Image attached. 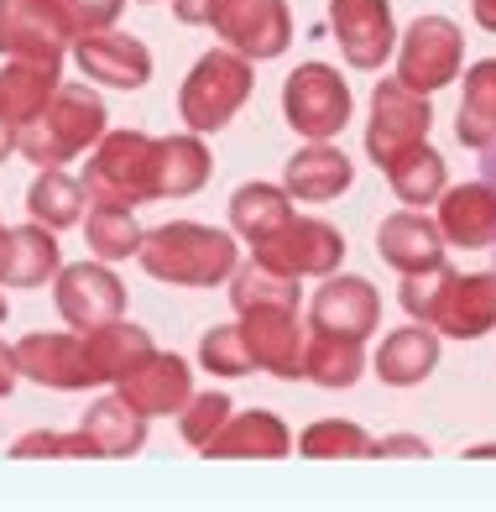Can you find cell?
<instances>
[{"label":"cell","mask_w":496,"mask_h":512,"mask_svg":"<svg viewBox=\"0 0 496 512\" xmlns=\"http://www.w3.org/2000/svg\"><path fill=\"white\" fill-rule=\"evenodd\" d=\"M141 267H147L157 283L173 288H215L235 272V236L199 220H168L157 230H141Z\"/></svg>","instance_id":"cell-1"},{"label":"cell","mask_w":496,"mask_h":512,"mask_svg":"<svg viewBox=\"0 0 496 512\" xmlns=\"http://www.w3.org/2000/svg\"><path fill=\"white\" fill-rule=\"evenodd\" d=\"M105 115H110L105 100L94 95L89 84H58V95L47 100V110L32 115V121L16 131V152L27 162H37V168H63L68 157L89 152L110 131Z\"/></svg>","instance_id":"cell-2"},{"label":"cell","mask_w":496,"mask_h":512,"mask_svg":"<svg viewBox=\"0 0 496 512\" xmlns=\"http://www.w3.org/2000/svg\"><path fill=\"white\" fill-rule=\"evenodd\" d=\"M173 11L188 27H215L225 48H235L251 63L282 58L293 42L288 0H173Z\"/></svg>","instance_id":"cell-3"},{"label":"cell","mask_w":496,"mask_h":512,"mask_svg":"<svg viewBox=\"0 0 496 512\" xmlns=\"http://www.w3.org/2000/svg\"><path fill=\"white\" fill-rule=\"evenodd\" d=\"M251 58H241L235 48H209L199 63H194V74L183 79L178 89V115H183V126L188 131H225L235 115H241V105L251 100Z\"/></svg>","instance_id":"cell-4"},{"label":"cell","mask_w":496,"mask_h":512,"mask_svg":"<svg viewBox=\"0 0 496 512\" xmlns=\"http://www.w3.org/2000/svg\"><path fill=\"white\" fill-rule=\"evenodd\" d=\"M152 142L157 136H147V131H105L84 168L89 199L126 204V209L152 204Z\"/></svg>","instance_id":"cell-5"},{"label":"cell","mask_w":496,"mask_h":512,"mask_svg":"<svg viewBox=\"0 0 496 512\" xmlns=\"http://www.w3.org/2000/svg\"><path fill=\"white\" fill-rule=\"evenodd\" d=\"M350 84L340 79V68L329 63H303L288 74L282 84V115H288V126L298 136H309V142H335V136L350 126Z\"/></svg>","instance_id":"cell-6"},{"label":"cell","mask_w":496,"mask_h":512,"mask_svg":"<svg viewBox=\"0 0 496 512\" xmlns=\"http://www.w3.org/2000/svg\"><path fill=\"white\" fill-rule=\"evenodd\" d=\"M434 126V105L429 95L408 89L403 79H382L371 95V121H366V157L376 168H387L397 152H408L418 142H429Z\"/></svg>","instance_id":"cell-7"},{"label":"cell","mask_w":496,"mask_h":512,"mask_svg":"<svg viewBox=\"0 0 496 512\" xmlns=\"http://www.w3.org/2000/svg\"><path fill=\"white\" fill-rule=\"evenodd\" d=\"M256 262L272 267V272H288V277H329L340 272L345 262V236L329 220L319 215H293L277 236L256 241Z\"/></svg>","instance_id":"cell-8"},{"label":"cell","mask_w":496,"mask_h":512,"mask_svg":"<svg viewBox=\"0 0 496 512\" xmlns=\"http://www.w3.org/2000/svg\"><path fill=\"white\" fill-rule=\"evenodd\" d=\"M465 58V32L450 16H418L403 32V48H397V79L418 95H434L460 74Z\"/></svg>","instance_id":"cell-9"},{"label":"cell","mask_w":496,"mask_h":512,"mask_svg":"<svg viewBox=\"0 0 496 512\" xmlns=\"http://www.w3.org/2000/svg\"><path fill=\"white\" fill-rule=\"evenodd\" d=\"M74 48V27L58 0H0V53L6 58H42L63 63Z\"/></svg>","instance_id":"cell-10"},{"label":"cell","mask_w":496,"mask_h":512,"mask_svg":"<svg viewBox=\"0 0 496 512\" xmlns=\"http://www.w3.org/2000/svg\"><path fill=\"white\" fill-rule=\"evenodd\" d=\"M241 340L251 351V366L272 371L282 382H298L303 377V340L309 330L298 324V309H277V304H262V309H241Z\"/></svg>","instance_id":"cell-11"},{"label":"cell","mask_w":496,"mask_h":512,"mask_svg":"<svg viewBox=\"0 0 496 512\" xmlns=\"http://www.w3.org/2000/svg\"><path fill=\"white\" fill-rule=\"evenodd\" d=\"M329 32L340 37L350 68H382L397 48V21L387 0H329Z\"/></svg>","instance_id":"cell-12"},{"label":"cell","mask_w":496,"mask_h":512,"mask_svg":"<svg viewBox=\"0 0 496 512\" xmlns=\"http://www.w3.org/2000/svg\"><path fill=\"white\" fill-rule=\"evenodd\" d=\"M16 366L21 377L37 382V387H53V392H79L94 387V371L84 356V335L74 330H37V335H21L16 340Z\"/></svg>","instance_id":"cell-13"},{"label":"cell","mask_w":496,"mask_h":512,"mask_svg":"<svg viewBox=\"0 0 496 512\" xmlns=\"http://www.w3.org/2000/svg\"><path fill=\"white\" fill-rule=\"evenodd\" d=\"M58 314L74 324V330H94L115 314H126V283L115 277L105 262H74V267H58Z\"/></svg>","instance_id":"cell-14"},{"label":"cell","mask_w":496,"mask_h":512,"mask_svg":"<svg viewBox=\"0 0 496 512\" xmlns=\"http://www.w3.org/2000/svg\"><path fill=\"white\" fill-rule=\"evenodd\" d=\"M115 392L141 413V418H162V413H178L188 403V392H194V377H188V361L173 356V351H152L141 356L121 382H115Z\"/></svg>","instance_id":"cell-15"},{"label":"cell","mask_w":496,"mask_h":512,"mask_svg":"<svg viewBox=\"0 0 496 512\" xmlns=\"http://www.w3.org/2000/svg\"><path fill=\"white\" fill-rule=\"evenodd\" d=\"M74 63L79 74H89L94 84H110V89H141L152 79V53L147 42H136L126 32H79L74 37Z\"/></svg>","instance_id":"cell-16"},{"label":"cell","mask_w":496,"mask_h":512,"mask_svg":"<svg viewBox=\"0 0 496 512\" xmlns=\"http://www.w3.org/2000/svg\"><path fill=\"white\" fill-rule=\"evenodd\" d=\"M439 236H444V246H465V251H491L496 246V189L486 178L455 183V189L444 183Z\"/></svg>","instance_id":"cell-17"},{"label":"cell","mask_w":496,"mask_h":512,"mask_svg":"<svg viewBox=\"0 0 496 512\" xmlns=\"http://www.w3.org/2000/svg\"><path fill=\"white\" fill-rule=\"evenodd\" d=\"M309 324L314 330H340V335L366 340L376 324H382V293H376L366 277L329 272V283L314 293V304H309Z\"/></svg>","instance_id":"cell-18"},{"label":"cell","mask_w":496,"mask_h":512,"mask_svg":"<svg viewBox=\"0 0 496 512\" xmlns=\"http://www.w3.org/2000/svg\"><path fill=\"white\" fill-rule=\"evenodd\" d=\"M434 330L455 340H481L496 330V267L491 272H455L434 309Z\"/></svg>","instance_id":"cell-19"},{"label":"cell","mask_w":496,"mask_h":512,"mask_svg":"<svg viewBox=\"0 0 496 512\" xmlns=\"http://www.w3.org/2000/svg\"><path fill=\"white\" fill-rule=\"evenodd\" d=\"M350 178H356V162H350L340 147L329 142H309L288 157V168H282V189L288 199H309V204H329L350 189Z\"/></svg>","instance_id":"cell-20"},{"label":"cell","mask_w":496,"mask_h":512,"mask_svg":"<svg viewBox=\"0 0 496 512\" xmlns=\"http://www.w3.org/2000/svg\"><path fill=\"white\" fill-rule=\"evenodd\" d=\"M63 84V63H42V58H6L0 68V121L21 131L32 115L47 110V100Z\"/></svg>","instance_id":"cell-21"},{"label":"cell","mask_w":496,"mask_h":512,"mask_svg":"<svg viewBox=\"0 0 496 512\" xmlns=\"http://www.w3.org/2000/svg\"><path fill=\"white\" fill-rule=\"evenodd\" d=\"M376 256L397 272H418V267H434L444 262V236H439V220L418 215V209H397L376 225Z\"/></svg>","instance_id":"cell-22"},{"label":"cell","mask_w":496,"mask_h":512,"mask_svg":"<svg viewBox=\"0 0 496 512\" xmlns=\"http://www.w3.org/2000/svg\"><path fill=\"white\" fill-rule=\"evenodd\" d=\"M209 147L199 142V131L162 136L152 142V199H188L209 183Z\"/></svg>","instance_id":"cell-23"},{"label":"cell","mask_w":496,"mask_h":512,"mask_svg":"<svg viewBox=\"0 0 496 512\" xmlns=\"http://www.w3.org/2000/svg\"><path fill=\"white\" fill-rule=\"evenodd\" d=\"M439 366V330L434 324H408V330H392L382 340V351H376V377H382L387 387H418L429 382Z\"/></svg>","instance_id":"cell-24"},{"label":"cell","mask_w":496,"mask_h":512,"mask_svg":"<svg viewBox=\"0 0 496 512\" xmlns=\"http://www.w3.org/2000/svg\"><path fill=\"white\" fill-rule=\"evenodd\" d=\"M204 455L209 460H246V455L277 460V455H293V434L277 413H230L220 434L204 445Z\"/></svg>","instance_id":"cell-25"},{"label":"cell","mask_w":496,"mask_h":512,"mask_svg":"<svg viewBox=\"0 0 496 512\" xmlns=\"http://www.w3.org/2000/svg\"><path fill=\"white\" fill-rule=\"evenodd\" d=\"M147 351H152V335L141 330L136 319H126V314H115L105 324H94V330H84V356H89L94 382H121Z\"/></svg>","instance_id":"cell-26"},{"label":"cell","mask_w":496,"mask_h":512,"mask_svg":"<svg viewBox=\"0 0 496 512\" xmlns=\"http://www.w3.org/2000/svg\"><path fill=\"white\" fill-rule=\"evenodd\" d=\"M79 434L89 439V450L94 455H136L141 445H147V418H141L121 392H105V398H94L84 408V424Z\"/></svg>","instance_id":"cell-27"},{"label":"cell","mask_w":496,"mask_h":512,"mask_svg":"<svg viewBox=\"0 0 496 512\" xmlns=\"http://www.w3.org/2000/svg\"><path fill=\"white\" fill-rule=\"evenodd\" d=\"M366 371V351L356 335H340V330H309L303 340V377L324 392H340V387H356Z\"/></svg>","instance_id":"cell-28"},{"label":"cell","mask_w":496,"mask_h":512,"mask_svg":"<svg viewBox=\"0 0 496 512\" xmlns=\"http://www.w3.org/2000/svg\"><path fill=\"white\" fill-rule=\"evenodd\" d=\"M288 220H293V199H288V189H277V183H241L230 199V230L251 246L277 236Z\"/></svg>","instance_id":"cell-29"},{"label":"cell","mask_w":496,"mask_h":512,"mask_svg":"<svg viewBox=\"0 0 496 512\" xmlns=\"http://www.w3.org/2000/svg\"><path fill=\"white\" fill-rule=\"evenodd\" d=\"M455 136H460V147H470V152H481V147L496 142V58H481L465 74Z\"/></svg>","instance_id":"cell-30"},{"label":"cell","mask_w":496,"mask_h":512,"mask_svg":"<svg viewBox=\"0 0 496 512\" xmlns=\"http://www.w3.org/2000/svg\"><path fill=\"white\" fill-rule=\"evenodd\" d=\"M84 204H89L84 178L63 173V168H42V173L32 178V189H27V209H32V220H37V225H47V230H68V225H79V220H84Z\"/></svg>","instance_id":"cell-31"},{"label":"cell","mask_w":496,"mask_h":512,"mask_svg":"<svg viewBox=\"0 0 496 512\" xmlns=\"http://www.w3.org/2000/svg\"><path fill=\"white\" fill-rule=\"evenodd\" d=\"M382 173H387V183H392V194L403 199L408 209H423L429 199L444 194V183H450V173H444V157H439L429 142H418V147H408V152H397Z\"/></svg>","instance_id":"cell-32"},{"label":"cell","mask_w":496,"mask_h":512,"mask_svg":"<svg viewBox=\"0 0 496 512\" xmlns=\"http://www.w3.org/2000/svg\"><path fill=\"white\" fill-rule=\"evenodd\" d=\"M63 256H58V241L47 225H21L11 230V256H6V283L11 288H42L47 277H58Z\"/></svg>","instance_id":"cell-33"},{"label":"cell","mask_w":496,"mask_h":512,"mask_svg":"<svg viewBox=\"0 0 496 512\" xmlns=\"http://www.w3.org/2000/svg\"><path fill=\"white\" fill-rule=\"evenodd\" d=\"M230 283V304H235V314L241 309H262V304H277V309H298V277H288V272H272V267H262L251 256V262L241 267L235 262V272L225 277Z\"/></svg>","instance_id":"cell-34"},{"label":"cell","mask_w":496,"mask_h":512,"mask_svg":"<svg viewBox=\"0 0 496 512\" xmlns=\"http://www.w3.org/2000/svg\"><path fill=\"white\" fill-rule=\"evenodd\" d=\"M84 236H89V251L100 256V262H126V256H136L141 246V225L126 204H105L94 199L89 215H84Z\"/></svg>","instance_id":"cell-35"},{"label":"cell","mask_w":496,"mask_h":512,"mask_svg":"<svg viewBox=\"0 0 496 512\" xmlns=\"http://www.w3.org/2000/svg\"><path fill=\"white\" fill-rule=\"evenodd\" d=\"M298 450L314 460H350V455H371V434L350 424V418H319V424L303 429Z\"/></svg>","instance_id":"cell-36"},{"label":"cell","mask_w":496,"mask_h":512,"mask_svg":"<svg viewBox=\"0 0 496 512\" xmlns=\"http://www.w3.org/2000/svg\"><path fill=\"white\" fill-rule=\"evenodd\" d=\"M230 398H225V392H215V387H209V392H188V403L178 408V429H183V439H188V445H209V439H215L220 434V424H225V418H230Z\"/></svg>","instance_id":"cell-37"},{"label":"cell","mask_w":496,"mask_h":512,"mask_svg":"<svg viewBox=\"0 0 496 512\" xmlns=\"http://www.w3.org/2000/svg\"><path fill=\"white\" fill-rule=\"evenodd\" d=\"M450 277L455 267L450 262H434V267H418V272H403V309L418 319V324H434V309H439V298L444 288H450Z\"/></svg>","instance_id":"cell-38"},{"label":"cell","mask_w":496,"mask_h":512,"mask_svg":"<svg viewBox=\"0 0 496 512\" xmlns=\"http://www.w3.org/2000/svg\"><path fill=\"white\" fill-rule=\"evenodd\" d=\"M199 366L215 371V377H246V371H256V366H251V351H246V340H241V330H235V324H220V330H209V335L199 340Z\"/></svg>","instance_id":"cell-39"},{"label":"cell","mask_w":496,"mask_h":512,"mask_svg":"<svg viewBox=\"0 0 496 512\" xmlns=\"http://www.w3.org/2000/svg\"><path fill=\"white\" fill-rule=\"evenodd\" d=\"M16 460H63V455H94L84 434H53V429H37V434H21L11 445Z\"/></svg>","instance_id":"cell-40"},{"label":"cell","mask_w":496,"mask_h":512,"mask_svg":"<svg viewBox=\"0 0 496 512\" xmlns=\"http://www.w3.org/2000/svg\"><path fill=\"white\" fill-rule=\"evenodd\" d=\"M121 6H126V0H58V11L68 16L74 37H79V32H100V27H110V21L121 16Z\"/></svg>","instance_id":"cell-41"},{"label":"cell","mask_w":496,"mask_h":512,"mask_svg":"<svg viewBox=\"0 0 496 512\" xmlns=\"http://www.w3.org/2000/svg\"><path fill=\"white\" fill-rule=\"evenodd\" d=\"M371 455H429V439L418 434H387V439H371Z\"/></svg>","instance_id":"cell-42"},{"label":"cell","mask_w":496,"mask_h":512,"mask_svg":"<svg viewBox=\"0 0 496 512\" xmlns=\"http://www.w3.org/2000/svg\"><path fill=\"white\" fill-rule=\"evenodd\" d=\"M16 382H21L16 345H6V340H0V398H11V392H16Z\"/></svg>","instance_id":"cell-43"},{"label":"cell","mask_w":496,"mask_h":512,"mask_svg":"<svg viewBox=\"0 0 496 512\" xmlns=\"http://www.w3.org/2000/svg\"><path fill=\"white\" fill-rule=\"evenodd\" d=\"M481 178L496 189V142H491V147H481ZM491 251H496V246H491Z\"/></svg>","instance_id":"cell-44"},{"label":"cell","mask_w":496,"mask_h":512,"mask_svg":"<svg viewBox=\"0 0 496 512\" xmlns=\"http://www.w3.org/2000/svg\"><path fill=\"white\" fill-rule=\"evenodd\" d=\"M476 21L486 32H496V0H476Z\"/></svg>","instance_id":"cell-45"},{"label":"cell","mask_w":496,"mask_h":512,"mask_svg":"<svg viewBox=\"0 0 496 512\" xmlns=\"http://www.w3.org/2000/svg\"><path fill=\"white\" fill-rule=\"evenodd\" d=\"M11 152H16V131H11L6 121H0V162H6Z\"/></svg>","instance_id":"cell-46"},{"label":"cell","mask_w":496,"mask_h":512,"mask_svg":"<svg viewBox=\"0 0 496 512\" xmlns=\"http://www.w3.org/2000/svg\"><path fill=\"white\" fill-rule=\"evenodd\" d=\"M6 256H11V230L0 225V283H6Z\"/></svg>","instance_id":"cell-47"},{"label":"cell","mask_w":496,"mask_h":512,"mask_svg":"<svg viewBox=\"0 0 496 512\" xmlns=\"http://www.w3.org/2000/svg\"><path fill=\"white\" fill-rule=\"evenodd\" d=\"M470 455H496V445H476V450H470Z\"/></svg>","instance_id":"cell-48"},{"label":"cell","mask_w":496,"mask_h":512,"mask_svg":"<svg viewBox=\"0 0 496 512\" xmlns=\"http://www.w3.org/2000/svg\"><path fill=\"white\" fill-rule=\"evenodd\" d=\"M0 324H6V298H0Z\"/></svg>","instance_id":"cell-49"},{"label":"cell","mask_w":496,"mask_h":512,"mask_svg":"<svg viewBox=\"0 0 496 512\" xmlns=\"http://www.w3.org/2000/svg\"><path fill=\"white\" fill-rule=\"evenodd\" d=\"M147 6H152V0H147Z\"/></svg>","instance_id":"cell-50"}]
</instances>
